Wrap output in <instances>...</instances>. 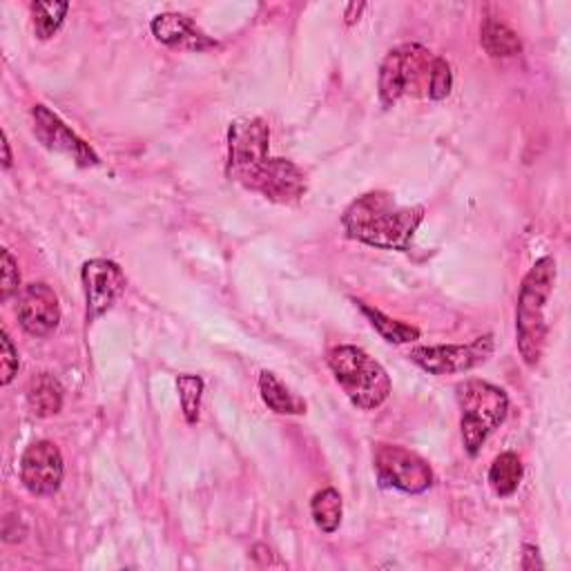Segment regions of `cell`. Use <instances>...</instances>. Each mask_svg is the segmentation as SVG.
I'll return each mask as SVG.
<instances>
[{
    "instance_id": "cell-26",
    "label": "cell",
    "mask_w": 571,
    "mask_h": 571,
    "mask_svg": "<svg viewBox=\"0 0 571 571\" xmlns=\"http://www.w3.org/2000/svg\"><path fill=\"white\" fill-rule=\"evenodd\" d=\"M520 567L527 569V571H531V569H542V567H544V562L540 560L538 547H533V544H525V547H522V562H520Z\"/></svg>"
},
{
    "instance_id": "cell-14",
    "label": "cell",
    "mask_w": 571,
    "mask_h": 571,
    "mask_svg": "<svg viewBox=\"0 0 571 571\" xmlns=\"http://www.w3.org/2000/svg\"><path fill=\"white\" fill-rule=\"evenodd\" d=\"M152 34L159 43L172 47V50H188V52H205L216 47V41H212L208 34H203L197 23L177 12H166L152 19Z\"/></svg>"
},
{
    "instance_id": "cell-17",
    "label": "cell",
    "mask_w": 571,
    "mask_h": 571,
    "mask_svg": "<svg viewBox=\"0 0 571 571\" xmlns=\"http://www.w3.org/2000/svg\"><path fill=\"white\" fill-rule=\"evenodd\" d=\"M522 474H525V469H522L518 455L514 451H505L498 455L489 469V487L494 489L496 496L509 498L518 491Z\"/></svg>"
},
{
    "instance_id": "cell-2",
    "label": "cell",
    "mask_w": 571,
    "mask_h": 571,
    "mask_svg": "<svg viewBox=\"0 0 571 571\" xmlns=\"http://www.w3.org/2000/svg\"><path fill=\"white\" fill-rule=\"evenodd\" d=\"M556 284V260H538L522 279L516 306V345L527 367H538L547 345L544 308Z\"/></svg>"
},
{
    "instance_id": "cell-12",
    "label": "cell",
    "mask_w": 571,
    "mask_h": 571,
    "mask_svg": "<svg viewBox=\"0 0 571 571\" xmlns=\"http://www.w3.org/2000/svg\"><path fill=\"white\" fill-rule=\"evenodd\" d=\"M32 119L34 135L47 150L67 155L81 168H94L101 163L98 155L89 148V144H85L76 133H72L70 126H65L50 107L34 105Z\"/></svg>"
},
{
    "instance_id": "cell-21",
    "label": "cell",
    "mask_w": 571,
    "mask_h": 571,
    "mask_svg": "<svg viewBox=\"0 0 571 571\" xmlns=\"http://www.w3.org/2000/svg\"><path fill=\"white\" fill-rule=\"evenodd\" d=\"M70 3H63V0H36V3H32L34 34L41 41H50L61 30Z\"/></svg>"
},
{
    "instance_id": "cell-24",
    "label": "cell",
    "mask_w": 571,
    "mask_h": 571,
    "mask_svg": "<svg viewBox=\"0 0 571 571\" xmlns=\"http://www.w3.org/2000/svg\"><path fill=\"white\" fill-rule=\"evenodd\" d=\"M0 364H3V378H0V384L3 387H8V384H12V380L17 378V373H19V367H21V360H19V351H17V347L12 345V337L8 335V330H3L0 332Z\"/></svg>"
},
{
    "instance_id": "cell-4",
    "label": "cell",
    "mask_w": 571,
    "mask_h": 571,
    "mask_svg": "<svg viewBox=\"0 0 571 571\" xmlns=\"http://www.w3.org/2000/svg\"><path fill=\"white\" fill-rule=\"evenodd\" d=\"M463 411V442L469 455H478L487 437L505 422L509 411L507 393L485 380H465L455 387Z\"/></svg>"
},
{
    "instance_id": "cell-7",
    "label": "cell",
    "mask_w": 571,
    "mask_h": 571,
    "mask_svg": "<svg viewBox=\"0 0 571 571\" xmlns=\"http://www.w3.org/2000/svg\"><path fill=\"white\" fill-rule=\"evenodd\" d=\"M494 356V337L483 335L469 345H446V347H417L411 349L409 358L431 376H455L467 373L485 364Z\"/></svg>"
},
{
    "instance_id": "cell-13",
    "label": "cell",
    "mask_w": 571,
    "mask_h": 571,
    "mask_svg": "<svg viewBox=\"0 0 571 571\" xmlns=\"http://www.w3.org/2000/svg\"><path fill=\"white\" fill-rule=\"evenodd\" d=\"M17 313L23 330L34 337L52 335L61 321L59 297L45 282H34L25 286V290L19 297Z\"/></svg>"
},
{
    "instance_id": "cell-20",
    "label": "cell",
    "mask_w": 571,
    "mask_h": 571,
    "mask_svg": "<svg viewBox=\"0 0 571 571\" xmlns=\"http://www.w3.org/2000/svg\"><path fill=\"white\" fill-rule=\"evenodd\" d=\"M356 306L364 313V317L371 321V326L387 339L391 341V345H409V341H415L420 339V330L415 326H409V324H402L398 319H391L389 315H384L382 310L364 304V302H358L353 299Z\"/></svg>"
},
{
    "instance_id": "cell-11",
    "label": "cell",
    "mask_w": 571,
    "mask_h": 571,
    "mask_svg": "<svg viewBox=\"0 0 571 571\" xmlns=\"http://www.w3.org/2000/svg\"><path fill=\"white\" fill-rule=\"evenodd\" d=\"M63 455L50 440L30 444L21 458V480L32 496H54L63 483Z\"/></svg>"
},
{
    "instance_id": "cell-27",
    "label": "cell",
    "mask_w": 571,
    "mask_h": 571,
    "mask_svg": "<svg viewBox=\"0 0 571 571\" xmlns=\"http://www.w3.org/2000/svg\"><path fill=\"white\" fill-rule=\"evenodd\" d=\"M367 10V3H351L349 8H347V14H345V19H347V25H353L356 21H360V14Z\"/></svg>"
},
{
    "instance_id": "cell-6",
    "label": "cell",
    "mask_w": 571,
    "mask_h": 571,
    "mask_svg": "<svg viewBox=\"0 0 571 571\" xmlns=\"http://www.w3.org/2000/svg\"><path fill=\"white\" fill-rule=\"evenodd\" d=\"M373 467L378 480L387 489L402 494H424L433 485V472L429 463L400 444H378L373 451Z\"/></svg>"
},
{
    "instance_id": "cell-5",
    "label": "cell",
    "mask_w": 571,
    "mask_h": 571,
    "mask_svg": "<svg viewBox=\"0 0 571 571\" xmlns=\"http://www.w3.org/2000/svg\"><path fill=\"white\" fill-rule=\"evenodd\" d=\"M433 63L435 56L417 43H406L391 50L380 67L378 89L382 107L389 109L404 96H429Z\"/></svg>"
},
{
    "instance_id": "cell-9",
    "label": "cell",
    "mask_w": 571,
    "mask_h": 571,
    "mask_svg": "<svg viewBox=\"0 0 571 571\" xmlns=\"http://www.w3.org/2000/svg\"><path fill=\"white\" fill-rule=\"evenodd\" d=\"M271 128L260 117H244L228 128V161L225 175L231 181H240L249 170L268 159Z\"/></svg>"
},
{
    "instance_id": "cell-16",
    "label": "cell",
    "mask_w": 571,
    "mask_h": 571,
    "mask_svg": "<svg viewBox=\"0 0 571 571\" xmlns=\"http://www.w3.org/2000/svg\"><path fill=\"white\" fill-rule=\"evenodd\" d=\"M260 393L264 404L279 413V415H304L306 413V402L297 398L275 373L262 371L260 373Z\"/></svg>"
},
{
    "instance_id": "cell-19",
    "label": "cell",
    "mask_w": 571,
    "mask_h": 571,
    "mask_svg": "<svg viewBox=\"0 0 571 571\" xmlns=\"http://www.w3.org/2000/svg\"><path fill=\"white\" fill-rule=\"evenodd\" d=\"M310 516L319 531L335 533L341 525V516H345V503H341L339 491L332 487L317 491L310 500Z\"/></svg>"
},
{
    "instance_id": "cell-3",
    "label": "cell",
    "mask_w": 571,
    "mask_h": 571,
    "mask_svg": "<svg viewBox=\"0 0 571 571\" xmlns=\"http://www.w3.org/2000/svg\"><path fill=\"white\" fill-rule=\"evenodd\" d=\"M337 384L362 411L382 406L391 395V378L367 351L358 347H335L326 358Z\"/></svg>"
},
{
    "instance_id": "cell-23",
    "label": "cell",
    "mask_w": 571,
    "mask_h": 571,
    "mask_svg": "<svg viewBox=\"0 0 571 571\" xmlns=\"http://www.w3.org/2000/svg\"><path fill=\"white\" fill-rule=\"evenodd\" d=\"M451 87H453L451 65L446 63V59L435 56L433 72H431V85H429V98L442 101V98H446L451 94Z\"/></svg>"
},
{
    "instance_id": "cell-22",
    "label": "cell",
    "mask_w": 571,
    "mask_h": 571,
    "mask_svg": "<svg viewBox=\"0 0 571 571\" xmlns=\"http://www.w3.org/2000/svg\"><path fill=\"white\" fill-rule=\"evenodd\" d=\"M177 391H179L181 411H183L186 422L197 424L199 411H201V398H203V380L199 376H179Z\"/></svg>"
},
{
    "instance_id": "cell-25",
    "label": "cell",
    "mask_w": 571,
    "mask_h": 571,
    "mask_svg": "<svg viewBox=\"0 0 571 571\" xmlns=\"http://www.w3.org/2000/svg\"><path fill=\"white\" fill-rule=\"evenodd\" d=\"M3 286H0V299L8 302L14 293H19L21 286V273H19V264L12 257V253L8 249H3Z\"/></svg>"
},
{
    "instance_id": "cell-1",
    "label": "cell",
    "mask_w": 571,
    "mask_h": 571,
    "mask_svg": "<svg viewBox=\"0 0 571 571\" xmlns=\"http://www.w3.org/2000/svg\"><path fill=\"white\" fill-rule=\"evenodd\" d=\"M424 219L422 205H398L389 192H369L341 214V228L349 240L382 249L409 251Z\"/></svg>"
},
{
    "instance_id": "cell-18",
    "label": "cell",
    "mask_w": 571,
    "mask_h": 571,
    "mask_svg": "<svg viewBox=\"0 0 571 571\" xmlns=\"http://www.w3.org/2000/svg\"><path fill=\"white\" fill-rule=\"evenodd\" d=\"M480 43L485 47V52L494 59H509L522 52V41L520 36L507 28L505 23L496 21V19H487L483 23V32H480Z\"/></svg>"
},
{
    "instance_id": "cell-15",
    "label": "cell",
    "mask_w": 571,
    "mask_h": 571,
    "mask_svg": "<svg viewBox=\"0 0 571 571\" xmlns=\"http://www.w3.org/2000/svg\"><path fill=\"white\" fill-rule=\"evenodd\" d=\"M28 406L36 417L59 415L63 409V387L50 373H39L28 384Z\"/></svg>"
},
{
    "instance_id": "cell-8",
    "label": "cell",
    "mask_w": 571,
    "mask_h": 571,
    "mask_svg": "<svg viewBox=\"0 0 571 571\" xmlns=\"http://www.w3.org/2000/svg\"><path fill=\"white\" fill-rule=\"evenodd\" d=\"M237 183L282 205L297 203L306 194L304 172L293 161L277 157L264 159L253 170H249Z\"/></svg>"
},
{
    "instance_id": "cell-28",
    "label": "cell",
    "mask_w": 571,
    "mask_h": 571,
    "mask_svg": "<svg viewBox=\"0 0 571 571\" xmlns=\"http://www.w3.org/2000/svg\"><path fill=\"white\" fill-rule=\"evenodd\" d=\"M3 168L6 170L12 168V150H10V141H8L6 133H3Z\"/></svg>"
},
{
    "instance_id": "cell-10",
    "label": "cell",
    "mask_w": 571,
    "mask_h": 571,
    "mask_svg": "<svg viewBox=\"0 0 571 571\" xmlns=\"http://www.w3.org/2000/svg\"><path fill=\"white\" fill-rule=\"evenodd\" d=\"M81 282L85 293V319L87 324L103 317L114 308L126 290V275L119 264L109 260H89L81 268Z\"/></svg>"
}]
</instances>
